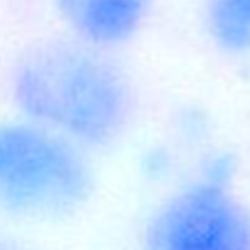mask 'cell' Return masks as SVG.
I'll list each match as a JSON object with an SVG mask.
<instances>
[{
    "label": "cell",
    "mask_w": 250,
    "mask_h": 250,
    "mask_svg": "<svg viewBox=\"0 0 250 250\" xmlns=\"http://www.w3.org/2000/svg\"><path fill=\"white\" fill-rule=\"evenodd\" d=\"M7 97L20 117L87 151L122 141L136 114V92L122 66L104 49L76 37L24 49L7 71Z\"/></svg>",
    "instance_id": "cell-1"
},
{
    "label": "cell",
    "mask_w": 250,
    "mask_h": 250,
    "mask_svg": "<svg viewBox=\"0 0 250 250\" xmlns=\"http://www.w3.org/2000/svg\"><path fill=\"white\" fill-rule=\"evenodd\" d=\"M90 153L27 117L0 119V211L24 221L78 214L97 187Z\"/></svg>",
    "instance_id": "cell-2"
},
{
    "label": "cell",
    "mask_w": 250,
    "mask_h": 250,
    "mask_svg": "<svg viewBox=\"0 0 250 250\" xmlns=\"http://www.w3.org/2000/svg\"><path fill=\"white\" fill-rule=\"evenodd\" d=\"M233 177L229 153H207L197 175L151 211L141 250H250V209L233 192Z\"/></svg>",
    "instance_id": "cell-3"
},
{
    "label": "cell",
    "mask_w": 250,
    "mask_h": 250,
    "mask_svg": "<svg viewBox=\"0 0 250 250\" xmlns=\"http://www.w3.org/2000/svg\"><path fill=\"white\" fill-rule=\"evenodd\" d=\"M156 0H51L56 17L71 37L112 51L134 42Z\"/></svg>",
    "instance_id": "cell-4"
},
{
    "label": "cell",
    "mask_w": 250,
    "mask_h": 250,
    "mask_svg": "<svg viewBox=\"0 0 250 250\" xmlns=\"http://www.w3.org/2000/svg\"><path fill=\"white\" fill-rule=\"evenodd\" d=\"M199 20L214 51L250 59V0H202Z\"/></svg>",
    "instance_id": "cell-5"
},
{
    "label": "cell",
    "mask_w": 250,
    "mask_h": 250,
    "mask_svg": "<svg viewBox=\"0 0 250 250\" xmlns=\"http://www.w3.org/2000/svg\"><path fill=\"white\" fill-rule=\"evenodd\" d=\"M0 250H10V248H5V243H0Z\"/></svg>",
    "instance_id": "cell-6"
}]
</instances>
